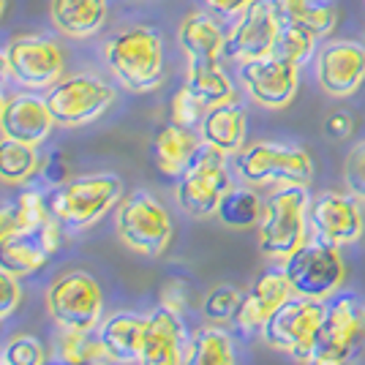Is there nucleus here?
<instances>
[{
  "label": "nucleus",
  "mask_w": 365,
  "mask_h": 365,
  "mask_svg": "<svg viewBox=\"0 0 365 365\" xmlns=\"http://www.w3.org/2000/svg\"><path fill=\"white\" fill-rule=\"evenodd\" d=\"M232 188L227 169V153L202 142L188 161V167L178 178V205L194 218H207L218 210V202Z\"/></svg>",
  "instance_id": "nucleus-5"
},
{
  "label": "nucleus",
  "mask_w": 365,
  "mask_h": 365,
  "mask_svg": "<svg viewBox=\"0 0 365 365\" xmlns=\"http://www.w3.org/2000/svg\"><path fill=\"white\" fill-rule=\"evenodd\" d=\"M115 227L123 243L145 257H161L172 240V218L167 207L148 191H134L120 199Z\"/></svg>",
  "instance_id": "nucleus-6"
},
{
  "label": "nucleus",
  "mask_w": 365,
  "mask_h": 365,
  "mask_svg": "<svg viewBox=\"0 0 365 365\" xmlns=\"http://www.w3.org/2000/svg\"><path fill=\"white\" fill-rule=\"evenodd\" d=\"M180 49L188 61H221L227 52V31L207 11H194L180 22Z\"/></svg>",
  "instance_id": "nucleus-22"
},
{
  "label": "nucleus",
  "mask_w": 365,
  "mask_h": 365,
  "mask_svg": "<svg viewBox=\"0 0 365 365\" xmlns=\"http://www.w3.org/2000/svg\"><path fill=\"white\" fill-rule=\"evenodd\" d=\"M363 335H365V308H363Z\"/></svg>",
  "instance_id": "nucleus-48"
},
{
  "label": "nucleus",
  "mask_w": 365,
  "mask_h": 365,
  "mask_svg": "<svg viewBox=\"0 0 365 365\" xmlns=\"http://www.w3.org/2000/svg\"><path fill=\"white\" fill-rule=\"evenodd\" d=\"M324 311H327L324 300L292 294L289 300L281 308H275L267 317V322L262 324V338L275 351L289 354L294 363L308 365L317 357Z\"/></svg>",
  "instance_id": "nucleus-3"
},
{
  "label": "nucleus",
  "mask_w": 365,
  "mask_h": 365,
  "mask_svg": "<svg viewBox=\"0 0 365 365\" xmlns=\"http://www.w3.org/2000/svg\"><path fill=\"white\" fill-rule=\"evenodd\" d=\"M19 297H22V292H19L16 275H11L9 270L0 267V319L14 314L16 305H19Z\"/></svg>",
  "instance_id": "nucleus-38"
},
{
  "label": "nucleus",
  "mask_w": 365,
  "mask_h": 365,
  "mask_svg": "<svg viewBox=\"0 0 365 365\" xmlns=\"http://www.w3.org/2000/svg\"><path fill=\"white\" fill-rule=\"evenodd\" d=\"M104 61L115 79L131 93H150L164 82V41L145 25L112 36L104 46Z\"/></svg>",
  "instance_id": "nucleus-1"
},
{
  "label": "nucleus",
  "mask_w": 365,
  "mask_h": 365,
  "mask_svg": "<svg viewBox=\"0 0 365 365\" xmlns=\"http://www.w3.org/2000/svg\"><path fill=\"white\" fill-rule=\"evenodd\" d=\"M185 88L207 109L235 101V85L227 71L221 68V61H188Z\"/></svg>",
  "instance_id": "nucleus-27"
},
{
  "label": "nucleus",
  "mask_w": 365,
  "mask_h": 365,
  "mask_svg": "<svg viewBox=\"0 0 365 365\" xmlns=\"http://www.w3.org/2000/svg\"><path fill=\"white\" fill-rule=\"evenodd\" d=\"M101 287L93 275L68 270L58 275L46 289V308L61 330L88 333L101 322Z\"/></svg>",
  "instance_id": "nucleus-8"
},
{
  "label": "nucleus",
  "mask_w": 365,
  "mask_h": 365,
  "mask_svg": "<svg viewBox=\"0 0 365 365\" xmlns=\"http://www.w3.org/2000/svg\"><path fill=\"white\" fill-rule=\"evenodd\" d=\"M46 107L58 125H88L98 120L115 101V91L104 79L91 74H74L55 82L44 93Z\"/></svg>",
  "instance_id": "nucleus-10"
},
{
  "label": "nucleus",
  "mask_w": 365,
  "mask_h": 365,
  "mask_svg": "<svg viewBox=\"0 0 365 365\" xmlns=\"http://www.w3.org/2000/svg\"><path fill=\"white\" fill-rule=\"evenodd\" d=\"M9 210H11L14 229H38L44 227L46 221H52V210H49L46 197L41 191H33V188L22 191Z\"/></svg>",
  "instance_id": "nucleus-32"
},
{
  "label": "nucleus",
  "mask_w": 365,
  "mask_h": 365,
  "mask_svg": "<svg viewBox=\"0 0 365 365\" xmlns=\"http://www.w3.org/2000/svg\"><path fill=\"white\" fill-rule=\"evenodd\" d=\"M317 82L333 98H349L365 82V44L363 41H330L317 55Z\"/></svg>",
  "instance_id": "nucleus-14"
},
{
  "label": "nucleus",
  "mask_w": 365,
  "mask_h": 365,
  "mask_svg": "<svg viewBox=\"0 0 365 365\" xmlns=\"http://www.w3.org/2000/svg\"><path fill=\"white\" fill-rule=\"evenodd\" d=\"M317 36L314 33H308L305 28H292V25H281V38H278V46H275V52L278 55H284L287 61L297 63V66H303L314 58V52H317Z\"/></svg>",
  "instance_id": "nucleus-33"
},
{
  "label": "nucleus",
  "mask_w": 365,
  "mask_h": 365,
  "mask_svg": "<svg viewBox=\"0 0 365 365\" xmlns=\"http://www.w3.org/2000/svg\"><path fill=\"white\" fill-rule=\"evenodd\" d=\"M9 76L28 91H49L63 79L66 58L55 38L49 36H16L6 46Z\"/></svg>",
  "instance_id": "nucleus-11"
},
{
  "label": "nucleus",
  "mask_w": 365,
  "mask_h": 365,
  "mask_svg": "<svg viewBox=\"0 0 365 365\" xmlns=\"http://www.w3.org/2000/svg\"><path fill=\"white\" fill-rule=\"evenodd\" d=\"M145 327H148L145 317H137L131 311H120V314H112L101 322L96 335H98L104 351L115 360V365H131L139 363Z\"/></svg>",
  "instance_id": "nucleus-21"
},
{
  "label": "nucleus",
  "mask_w": 365,
  "mask_h": 365,
  "mask_svg": "<svg viewBox=\"0 0 365 365\" xmlns=\"http://www.w3.org/2000/svg\"><path fill=\"white\" fill-rule=\"evenodd\" d=\"M161 305L175 311V314H182L185 311V289H182L180 281H172L164 287V294H161Z\"/></svg>",
  "instance_id": "nucleus-42"
},
{
  "label": "nucleus",
  "mask_w": 365,
  "mask_h": 365,
  "mask_svg": "<svg viewBox=\"0 0 365 365\" xmlns=\"http://www.w3.org/2000/svg\"><path fill=\"white\" fill-rule=\"evenodd\" d=\"M205 112H207V107H205L185 85H182L180 91L172 96V101H169V118H172V123H175V125H182V128H191V131L202 125Z\"/></svg>",
  "instance_id": "nucleus-35"
},
{
  "label": "nucleus",
  "mask_w": 365,
  "mask_h": 365,
  "mask_svg": "<svg viewBox=\"0 0 365 365\" xmlns=\"http://www.w3.org/2000/svg\"><path fill=\"white\" fill-rule=\"evenodd\" d=\"M235 169L251 185H267V182L308 185L314 178V161L303 148L275 145V142H257L243 148L235 155Z\"/></svg>",
  "instance_id": "nucleus-9"
},
{
  "label": "nucleus",
  "mask_w": 365,
  "mask_h": 365,
  "mask_svg": "<svg viewBox=\"0 0 365 365\" xmlns=\"http://www.w3.org/2000/svg\"><path fill=\"white\" fill-rule=\"evenodd\" d=\"M61 224L52 218L38 229H14L0 243V267L11 275H33L44 270L46 262L61 245Z\"/></svg>",
  "instance_id": "nucleus-16"
},
{
  "label": "nucleus",
  "mask_w": 365,
  "mask_h": 365,
  "mask_svg": "<svg viewBox=\"0 0 365 365\" xmlns=\"http://www.w3.org/2000/svg\"><path fill=\"white\" fill-rule=\"evenodd\" d=\"M344 270L346 267L338 245L324 243L319 237L314 243H303L284 259V273L289 278L292 292L311 300L333 297L344 284Z\"/></svg>",
  "instance_id": "nucleus-7"
},
{
  "label": "nucleus",
  "mask_w": 365,
  "mask_h": 365,
  "mask_svg": "<svg viewBox=\"0 0 365 365\" xmlns=\"http://www.w3.org/2000/svg\"><path fill=\"white\" fill-rule=\"evenodd\" d=\"M240 82L245 93L264 109L289 107L300 88V66L284 55H267L259 61L240 63Z\"/></svg>",
  "instance_id": "nucleus-12"
},
{
  "label": "nucleus",
  "mask_w": 365,
  "mask_h": 365,
  "mask_svg": "<svg viewBox=\"0 0 365 365\" xmlns=\"http://www.w3.org/2000/svg\"><path fill=\"white\" fill-rule=\"evenodd\" d=\"M351 118L346 112H333L327 123H324V131H327V137L330 139H346L351 134Z\"/></svg>",
  "instance_id": "nucleus-41"
},
{
  "label": "nucleus",
  "mask_w": 365,
  "mask_h": 365,
  "mask_svg": "<svg viewBox=\"0 0 365 365\" xmlns=\"http://www.w3.org/2000/svg\"><path fill=\"white\" fill-rule=\"evenodd\" d=\"M52 25L68 38H91L107 25V0H52Z\"/></svg>",
  "instance_id": "nucleus-23"
},
{
  "label": "nucleus",
  "mask_w": 365,
  "mask_h": 365,
  "mask_svg": "<svg viewBox=\"0 0 365 365\" xmlns=\"http://www.w3.org/2000/svg\"><path fill=\"white\" fill-rule=\"evenodd\" d=\"M254 3H259V0H205V6H207L215 16H224V19L240 16L245 9L254 6Z\"/></svg>",
  "instance_id": "nucleus-40"
},
{
  "label": "nucleus",
  "mask_w": 365,
  "mask_h": 365,
  "mask_svg": "<svg viewBox=\"0 0 365 365\" xmlns=\"http://www.w3.org/2000/svg\"><path fill=\"white\" fill-rule=\"evenodd\" d=\"M363 308L354 294H338L327 303L319 330L317 357H344L351 360L357 344L363 341Z\"/></svg>",
  "instance_id": "nucleus-17"
},
{
  "label": "nucleus",
  "mask_w": 365,
  "mask_h": 365,
  "mask_svg": "<svg viewBox=\"0 0 365 365\" xmlns=\"http://www.w3.org/2000/svg\"><path fill=\"white\" fill-rule=\"evenodd\" d=\"M58 360L63 365H115L93 330L88 333L63 330V338L58 341Z\"/></svg>",
  "instance_id": "nucleus-31"
},
{
  "label": "nucleus",
  "mask_w": 365,
  "mask_h": 365,
  "mask_svg": "<svg viewBox=\"0 0 365 365\" xmlns=\"http://www.w3.org/2000/svg\"><path fill=\"white\" fill-rule=\"evenodd\" d=\"M199 131H202V142L213 145L227 155H237L245 148V131H248L245 109L235 101L210 107L205 112Z\"/></svg>",
  "instance_id": "nucleus-24"
},
{
  "label": "nucleus",
  "mask_w": 365,
  "mask_h": 365,
  "mask_svg": "<svg viewBox=\"0 0 365 365\" xmlns=\"http://www.w3.org/2000/svg\"><path fill=\"white\" fill-rule=\"evenodd\" d=\"M202 145L191 128H182V125H161L153 137V161L155 167L161 169V175L167 178H180L188 161L194 158L197 148Z\"/></svg>",
  "instance_id": "nucleus-25"
},
{
  "label": "nucleus",
  "mask_w": 365,
  "mask_h": 365,
  "mask_svg": "<svg viewBox=\"0 0 365 365\" xmlns=\"http://www.w3.org/2000/svg\"><path fill=\"white\" fill-rule=\"evenodd\" d=\"M0 360L6 365H44L46 351L33 335H16L9 346L0 351Z\"/></svg>",
  "instance_id": "nucleus-36"
},
{
  "label": "nucleus",
  "mask_w": 365,
  "mask_h": 365,
  "mask_svg": "<svg viewBox=\"0 0 365 365\" xmlns=\"http://www.w3.org/2000/svg\"><path fill=\"white\" fill-rule=\"evenodd\" d=\"M278 38H281V19L270 6V0H259L248 6L240 16H235V25L227 33L224 58L237 63L267 58L275 52Z\"/></svg>",
  "instance_id": "nucleus-13"
},
{
  "label": "nucleus",
  "mask_w": 365,
  "mask_h": 365,
  "mask_svg": "<svg viewBox=\"0 0 365 365\" xmlns=\"http://www.w3.org/2000/svg\"><path fill=\"white\" fill-rule=\"evenodd\" d=\"M308 365H351V360H344V357H314Z\"/></svg>",
  "instance_id": "nucleus-44"
},
{
  "label": "nucleus",
  "mask_w": 365,
  "mask_h": 365,
  "mask_svg": "<svg viewBox=\"0 0 365 365\" xmlns=\"http://www.w3.org/2000/svg\"><path fill=\"white\" fill-rule=\"evenodd\" d=\"M41 175H44V180L52 182V185H63L66 180H71V175H68V161L63 158V153H52V155L46 158Z\"/></svg>",
  "instance_id": "nucleus-39"
},
{
  "label": "nucleus",
  "mask_w": 365,
  "mask_h": 365,
  "mask_svg": "<svg viewBox=\"0 0 365 365\" xmlns=\"http://www.w3.org/2000/svg\"><path fill=\"white\" fill-rule=\"evenodd\" d=\"M9 76V61H6V52L0 49V82Z\"/></svg>",
  "instance_id": "nucleus-45"
},
{
  "label": "nucleus",
  "mask_w": 365,
  "mask_h": 365,
  "mask_svg": "<svg viewBox=\"0 0 365 365\" xmlns=\"http://www.w3.org/2000/svg\"><path fill=\"white\" fill-rule=\"evenodd\" d=\"M123 180L112 172H98V175H82L71 178L63 185H55V191L46 197L52 218L63 229H82L93 227L104 215L120 205Z\"/></svg>",
  "instance_id": "nucleus-2"
},
{
  "label": "nucleus",
  "mask_w": 365,
  "mask_h": 365,
  "mask_svg": "<svg viewBox=\"0 0 365 365\" xmlns=\"http://www.w3.org/2000/svg\"><path fill=\"white\" fill-rule=\"evenodd\" d=\"M0 365H6V363H3V360H0Z\"/></svg>",
  "instance_id": "nucleus-49"
},
{
  "label": "nucleus",
  "mask_w": 365,
  "mask_h": 365,
  "mask_svg": "<svg viewBox=\"0 0 365 365\" xmlns=\"http://www.w3.org/2000/svg\"><path fill=\"white\" fill-rule=\"evenodd\" d=\"M185 346H188V335L182 317L158 305L148 317L139 365H182Z\"/></svg>",
  "instance_id": "nucleus-19"
},
{
  "label": "nucleus",
  "mask_w": 365,
  "mask_h": 365,
  "mask_svg": "<svg viewBox=\"0 0 365 365\" xmlns=\"http://www.w3.org/2000/svg\"><path fill=\"white\" fill-rule=\"evenodd\" d=\"M14 232V221H11V210L9 207H0V243Z\"/></svg>",
  "instance_id": "nucleus-43"
},
{
  "label": "nucleus",
  "mask_w": 365,
  "mask_h": 365,
  "mask_svg": "<svg viewBox=\"0 0 365 365\" xmlns=\"http://www.w3.org/2000/svg\"><path fill=\"white\" fill-rule=\"evenodd\" d=\"M281 25L305 28L317 38H324L338 25V9L330 0H270Z\"/></svg>",
  "instance_id": "nucleus-26"
},
{
  "label": "nucleus",
  "mask_w": 365,
  "mask_h": 365,
  "mask_svg": "<svg viewBox=\"0 0 365 365\" xmlns=\"http://www.w3.org/2000/svg\"><path fill=\"white\" fill-rule=\"evenodd\" d=\"M292 294L294 292H292V284L287 273H284V267L262 273L257 278V284L251 287V292L243 294V300H240V308H237V314L232 319L235 330L243 335L262 330V324L267 322V317L273 314L275 308H281V305L287 303Z\"/></svg>",
  "instance_id": "nucleus-20"
},
{
  "label": "nucleus",
  "mask_w": 365,
  "mask_h": 365,
  "mask_svg": "<svg viewBox=\"0 0 365 365\" xmlns=\"http://www.w3.org/2000/svg\"><path fill=\"white\" fill-rule=\"evenodd\" d=\"M6 3H9V0H0V19H3V14H6Z\"/></svg>",
  "instance_id": "nucleus-46"
},
{
  "label": "nucleus",
  "mask_w": 365,
  "mask_h": 365,
  "mask_svg": "<svg viewBox=\"0 0 365 365\" xmlns=\"http://www.w3.org/2000/svg\"><path fill=\"white\" fill-rule=\"evenodd\" d=\"M3 107H6V96L0 93V112H3Z\"/></svg>",
  "instance_id": "nucleus-47"
},
{
  "label": "nucleus",
  "mask_w": 365,
  "mask_h": 365,
  "mask_svg": "<svg viewBox=\"0 0 365 365\" xmlns=\"http://www.w3.org/2000/svg\"><path fill=\"white\" fill-rule=\"evenodd\" d=\"M52 125H55V118L46 107V98L36 91L9 96L6 107L0 112V134L36 148L52 134Z\"/></svg>",
  "instance_id": "nucleus-18"
},
{
  "label": "nucleus",
  "mask_w": 365,
  "mask_h": 365,
  "mask_svg": "<svg viewBox=\"0 0 365 365\" xmlns=\"http://www.w3.org/2000/svg\"><path fill=\"white\" fill-rule=\"evenodd\" d=\"M41 169V158L36 145L16 142V139H0V182L19 185L28 182Z\"/></svg>",
  "instance_id": "nucleus-30"
},
{
  "label": "nucleus",
  "mask_w": 365,
  "mask_h": 365,
  "mask_svg": "<svg viewBox=\"0 0 365 365\" xmlns=\"http://www.w3.org/2000/svg\"><path fill=\"white\" fill-rule=\"evenodd\" d=\"M344 182L349 188V194L357 202L365 205V142L354 145L346 155V164H344Z\"/></svg>",
  "instance_id": "nucleus-37"
},
{
  "label": "nucleus",
  "mask_w": 365,
  "mask_h": 365,
  "mask_svg": "<svg viewBox=\"0 0 365 365\" xmlns=\"http://www.w3.org/2000/svg\"><path fill=\"white\" fill-rule=\"evenodd\" d=\"M182 365H235L232 338L221 327H202L188 338Z\"/></svg>",
  "instance_id": "nucleus-28"
},
{
  "label": "nucleus",
  "mask_w": 365,
  "mask_h": 365,
  "mask_svg": "<svg viewBox=\"0 0 365 365\" xmlns=\"http://www.w3.org/2000/svg\"><path fill=\"white\" fill-rule=\"evenodd\" d=\"M308 224L317 232V237L330 245H351L363 237L365 224L363 213L357 207V199L338 194V191H324L319 197L311 199L308 205Z\"/></svg>",
  "instance_id": "nucleus-15"
},
{
  "label": "nucleus",
  "mask_w": 365,
  "mask_h": 365,
  "mask_svg": "<svg viewBox=\"0 0 365 365\" xmlns=\"http://www.w3.org/2000/svg\"><path fill=\"white\" fill-rule=\"evenodd\" d=\"M264 210V202L259 199L254 188H229L224 199L218 202V221L229 229H248L259 227V218Z\"/></svg>",
  "instance_id": "nucleus-29"
},
{
  "label": "nucleus",
  "mask_w": 365,
  "mask_h": 365,
  "mask_svg": "<svg viewBox=\"0 0 365 365\" xmlns=\"http://www.w3.org/2000/svg\"><path fill=\"white\" fill-rule=\"evenodd\" d=\"M240 300H243V292L229 287V284H221V287H215V289L205 297L202 311H205V317L210 322L224 324V322L235 319V314H237V308H240Z\"/></svg>",
  "instance_id": "nucleus-34"
},
{
  "label": "nucleus",
  "mask_w": 365,
  "mask_h": 365,
  "mask_svg": "<svg viewBox=\"0 0 365 365\" xmlns=\"http://www.w3.org/2000/svg\"><path fill=\"white\" fill-rule=\"evenodd\" d=\"M308 205V191L297 182H284L267 197L259 218V248L267 257L287 259L305 243Z\"/></svg>",
  "instance_id": "nucleus-4"
}]
</instances>
